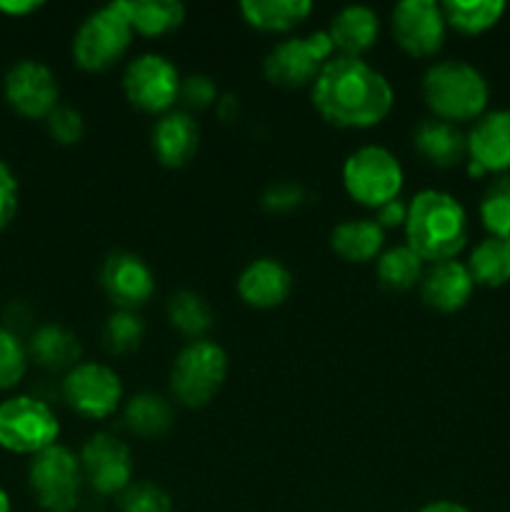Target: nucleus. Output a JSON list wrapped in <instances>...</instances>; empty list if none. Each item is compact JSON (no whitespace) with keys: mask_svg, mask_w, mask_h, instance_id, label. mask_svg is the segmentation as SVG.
<instances>
[{"mask_svg":"<svg viewBox=\"0 0 510 512\" xmlns=\"http://www.w3.org/2000/svg\"><path fill=\"white\" fill-rule=\"evenodd\" d=\"M315 110L335 128L365 130L383 123L393 110L390 80L363 58L333 55L310 88Z\"/></svg>","mask_w":510,"mask_h":512,"instance_id":"nucleus-1","label":"nucleus"},{"mask_svg":"<svg viewBox=\"0 0 510 512\" xmlns=\"http://www.w3.org/2000/svg\"><path fill=\"white\" fill-rule=\"evenodd\" d=\"M408 248L423 258V263L455 260V255L468 243V213L445 190H420L408 203L405 220Z\"/></svg>","mask_w":510,"mask_h":512,"instance_id":"nucleus-2","label":"nucleus"},{"mask_svg":"<svg viewBox=\"0 0 510 512\" xmlns=\"http://www.w3.org/2000/svg\"><path fill=\"white\" fill-rule=\"evenodd\" d=\"M423 100L433 118L448 123H468L485 113L490 88L485 75L463 60H443L423 75Z\"/></svg>","mask_w":510,"mask_h":512,"instance_id":"nucleus-3","label":"nucleus"},{"mask_svg":"<svg viewBox=\"0 0 510 512\" xmlns=\"http://www.w3.org/2000/svg\"><path fill=\"white\" fill-rule=\"evenodd\" d=\"M133 43L128 0H115L90 13L73 38V60L88 73H105L123 60Z\"/></svg>","mask_w":510,"mask_h":512,"instance_id":"nucleus-4","label":"nucleus"},{"mask_svg":"<svg viewBox=\"0 0 510 512\" xmlns=\"http://www.w3.org/2000/svg\"><path fill=\"white\" fill-rule=\"evenodd\" d=\"M228 378V355L213 340H190L175 355L170 393L185 408H205Z\"/></svg>","mask_w":510,"mask_h":512,"instance_id":"nucleus-5","label":"nucleus"},{"mask_svg":"<svg viewBox=\"0 0 510 512\" xmlns=\"http://www.w3.org/2000/svg\"><path fill=\"white\" fill-rule=\"evenodd\" d=\"M343 185L355 203L378 210L390 200L400 198L403 165L388 148L363 145L345 160Z\"/></svg>","mask_w":510,"mask_h":512,"instance_id":"nucleus-6","label":"nucleus"},{"mask_svg":"<svg viewBox=\"0 0 510 512\" xmlns=\"http://www.w3.org/2000/svg\"><path fill=\"white\" fill-rule=\"evenodd\" d=\"M60 423L48 403L33 395H13L0 403V448L15 455H38L58 445Z\"/></svg>","mask_w":510,"mask_h":512,"instance_id":"nucleus-7","label":"nucleus"},{"mask_svg":"<svg viewBox=\"0 0 510 512\" xmlns=\"http://www.w3.org/2000/svg\"><path fill=\"white\" fill-rule=\"evenodd\" d=\"M28 488L40 510L73 512L80 503L83 470L73 450L63 445L33 455L28 463Z\"/></svg>","mask_w":510,"mask_h":512,"instance_id":"nucleus-8","label":"nucleus"},{"mask_svg":"<svg viewBox=\"0 0 510 512\" xmlns=\"http://www.w3.org/2000/svg\"><path fill=\"white\" fill-rule=\"evenodd\" d=\"M335 55V45L328 30H315L300 38L280 40L268 55H265L263 73L278 88H303L318 80L320 70L328 65Z\"/></svg>","mask_w":510,"mask_h":512,"instance_id":"nucleus-9","label":"nucleus"},{"mask_svg":"<svg viewBox=\"0 0 510 512\" xmlns=\"http://www.w3.org/2000/svg\"><path fill=\"white\" fill-rule=\"evenodd\" d=\"M123 90L130 105L143 113L165 115L180 95L178 68L165 55L143 53L125 68Z\"/></svg>","mask_w":510,"mask_h":512,"instance_id":"nucleus-10","label":"nucleus"},{"mask_svg":"<svg viewBox=\"0 0 510 512\" xmlns=\"http://www.w3.org/2000/svg\"><path fill=\"white\" fill-rule=\"evenodd\" d=\"M63 400L73 413L88 420H105L123 400V383L103 363H78L63 378Z\"/></svg>","mask_w":510,"mask_h":512,"instance_id":"nucleus-11","label":"nucleus"},{"mask_svg":"<svg viewBox=\"0 0 510 512\" xmlns=\"http://www.w3.org/2000/svg\"><path fill=\"white\" fill-rule=\"evenodd\" d=\"M5 103L28 120H45L58 108L60 85L53 70L40 60H18L3 78Z\"/></svg>","mask_w":510,"mask_h":512,"instance_id":"nucleus-12","label":"nucleus"},{"mask_svg":"<svg viewBox=\"0 0 510 512\" xmlns=\"http://www.w3.org/2000/svg\"><path fill=\"white\" fill-rule=\"evenodd\" d=\"M83 480L100 495H120L133 483V455L120 438L95 433L78 455Z\"/></svg>","mask_w":510,"mask_h":512,"instance_id":"nucleus-13","label":"nucleus"},{"mask_svg":"<svg viewBox=\"0 0 510 512\" xmlns=\"http://www.w3.org/2000/svg\"><path fill=\"white\" fill-rule=\"evenodd\" d=\"M393 38L413 58H430L445 43L443 8L435 0H403L395 5L390 18Z\"/></svg>","mask_w":510,"mask_h":512,"instance_id":"nucleus-14","label":"nucleus"},{"mask_svg":"<svg viewBox=\"0 0 510 512\" xmlns=\"http://www.w3.org/2000/svg\"><path fill=\"white\" fill-rule=\"evenodd\" d=\"M100 285L110 303L118 305V310H138L153 298L155 275L140 255L130 250H115L103 260Z\"/></svg>","mask_w":510,"mask_h":512,"instance_id":"nucleus-15","label":"nucleus"},{"mask_svg":"<svg viewBox=\"0 0 510 512\" xmlns=\"http://www.w3.org/2000/svg\"><path fill=\"white\" fill-rule=\"evenodd\" d=\"M468 173H510V110L483 113L468 133Z\"/></svg>","mask_w":510,"mask_h":512,"instance_id":"nucleus-16","label":"nucleus"},{"mask_svg":"<svg viewBox=\"0 0 510 512\" xmlns=\"http://www.w3.org/2000/svg\"><path fill=\"white\" fill-rule=\"evenodd\" d=\"M293 293V275L280 260L258 258L240 273L238 295L255 310H273Z\"/></svg>","mask_w":510,"mask_h":512,"instance_id":"nucleus-17","label":"nucleus"},{"mask_svg":"<svg viewBox=\"0 0 510 512\" xmlns=\"http://www.w3.org/2000/svg\"><path fill=\"white\" fill-rule=\"evenodd\" d=\"M475 280L470 275L468 265L458 260H443L435 263L420 280V298L428 308L438 313H458L465 308L473 295Z\"/></svg>","mask_w":510,"mask_h":512,"instance_id":"nucleus-18","label":"nucleus"},{"mask_svg":"<svg viewBox=\"0 0 510 512\" xmlns=\"http://www.w3.org/2000/svg\"><path fill=\"white\" fill-rule=\"evenodd\" d=\"M200 145V128L185 110H170L155 123L153 150L165 168H183L195 158Z\"/></svg>","mask_w":510,"mask_h":512,"instance_id":"nucleus-19","label":"nucleus"},{"mask_svg":"<svg viewBox=\"0 0 510 512\" xmlns=\"http://www.w3.org/2000/svg\"><path fill=\"white\" fill-rule=\"evenodd\" d=\"M413 145L420 158L435 168H455L468 158V135L458 125L440 118L420 120L413 133Z\"/></svg>","mask_w":510,"mask_h":512,"instance_id":"nucleus-20","label":"nucleus"},{"mask_svg":"<svg viewBox=\"0 0 510 512\" xmlns=\"http://www.w3.org/2000/svg\"><path fill=\"white\" fill-rule=\"evenodd\" d=\"M380 33V18L368 5H345L330 20L328 35L333 40L338 55L360 58L375 45Z\"/></svg>","mask_w":510,"mask_h":512,"instance_id":"nucleus-21","label":"nucleus"},{"mask_svg":"<svg viewBox=\"0 0 510 512\" xmlns=\"http://www.w3.org/2000/svg\"><path fill=\"white\" fill-rule=\"evenodd\" d=\"M25 350H28V358L38 368L48 370V373H60V370L70 373L78 365L80 353H83L75 333L55 323H45L35 328Z\"/></svg>","mask_w":510,"mask_h":512,"instance_id":"nucleus-22","label":"nucleus"},{"mask_svg":"<svg viewBox=\"0 0 510 512\" xmlns=\"http://www.w3.org/2000/svg\"><path fill=\"white\" fill-rule=\"evenodd\" d=\"M383 243L385 230L370 218L345 220V223L335 225L333 235H330L335 255H340L345 263H370V260L380 258Z\"/></svg>","mask_w":510,"mask_h":512,"instance_id":"nucleus-23","label":"nucleus"},{"mask_svg":"<svg viewBox=\"0 0 510 512\" xmlns=\"http://www.w3.org/2000/svg\"><path fill=\"white\" fill-rule=\"evenodd\" d=\"M245 23L263 33H288L313 13L308 0H243L240 3Z\"/></svg>","mask_w":510,"mask_h":512,"instance_id":"nucleus-24","label":"nucleus"},{"mask_svg":"<svg viewBox=\"0 0 510 512\" xmlns=\"http://www.w3.org/2000/svg\"><path fill=\"white\" fill-rule=\"evenodd\" d=\"M125 428L138 438H160L173 428V405L155 393H138L125 405Z\"/></svg>","mask_w":510,"mask_h":512,"instance_id":"nucleus-25","label":"nucleus"},{"mask_svg":"<svg viewBox=\"0 0 510 512\" xmlns=\"http://www.w3.org/2000/svg\"><path fill=\"white\" fill-rule=\"evenodd\" d=\"M133 33L163 38L175 33L185 20V5L178 0H128Z\"/></svg>","mask_w":510,"mask_h":512,"instance_id":"nucleus-26","label":"nucleus"},{"mask_svg":"<svg viewBox=\"0 0 510 512\" xmlns=\"http://www.w3.org/2000/svg\"><path fill=\"white\" fill-rule=\"evenodd\" d=\"M465 265H468L475 285L500 288V285L510 283V240L488 235L475 245Z\"/></svg>","mask_w":510,"mask_h":512,"instance_id":"nucleus-27","label":"nucleus"},{"mask_svg":"<svg viewBox=\"0 0 510 512\" xmlns=\"http://www.w3.org/2000/svg\"><path fill=\"white\" fill-rule=\"evenodd\" d=\"M440 8L450 28L463 35H480L503 18L508 5L503 0H445Z\"/></svg>","mask_w":510,"mask_h":512,"instance_id":"nucleus-28","label":"nucleus"},{"mask_svg":"<svg viewBox=\"0 0 510 512\" xmlns=\"http://www.w3.org/2000/svg\"><path fill=\"white\" fill-rule=\"evenodd\" d=\"M423 258L408 245H395V248L380 253L378 265H375V275L378 283L390 293H405V290L415 288L423 280Z\"/></svg>","mask_w":510,"mask_h":512,"instance_id":"nucleus-29","label":"nucleus"},{"mask_svg":"<svg viewBox=\"0 0 510 512\" xmlns=\"http://www.w3.org/2000/svg\"><path fill=\"white\" fill-rule=\"evenodd\" d=\"M168 320L180 335L190 340H203L205 333L213 328V308L203 295L193 290H178L168 300Z\"/></svg>","mask_w":510,"mask_h":512,"instance_id":"nucleus-30","label":"nucleus"},{"mask_svg":"<svg viewBox=\"0 0 510 512\" xmlns=\"http://www.w3.org/2000/svg\"><path fill=\"white\" fill-rule=\"evenodd\" d=\"M480 220L493 238L510 240V173L500 175L480 198Z\"/></svg>","mask_w":510,"mask_h":512,"instance_id":"nucleus-31","label":"nucleus"},{"mask_svg":"<svg viewBox=\"0 0 510 512\" xmlns=\"http://www.w3.org/2000/svg\"><path fill=\"white\" fill-rule=\"evenodd\" d=\"M145 338V323L135 310H115L103 325V345L110 355H130Z\"/></svg>","mask_w":510,"mask_h":512,"instance_id":"nucleus-32","label":"nucleus"},{"mask_svg":"<svg viewBox=\"0 0 510 512\" xmlns=\"http://www.w3.org/2000/svg\"><path fill=\"white\" fill-rule=\"evenodd\" d=\"M28 350L15 330L0 325V390H10L28 373Z\"/></svg>","mask_w":510,"mask_h":512,"instance_id":"nucleus-33","label":"nucleus"},{"mask_svg":"<svg viewBox=\"0 0 510 512\" xmlns=\"http://www.w3.org/2000/svg\"><path fill=\"white\" fill-rule=\"evenodd\" d=\"M170 495L155 483H130L120 493V512H170Z\"/></svg>","mask_w":510,"mask_h":512,"instance_id":"nucleus-34","label":"nucleus"},{"mask_svg":"<svg viewBox=\"0 0 510 512\" xmlns=\"http://www.w3.org/2000/svg\"><path fill=\"white\" fill-rule=\"evenodd\" d=\"M45 128H48L50 138L58 145H78L85 135L83 113L70 108V105H58V108L45 118Z\"/></svg>","mask_w":510,"mask_h":512,"instance_id":"nucleus-35","label":"nucleus"},{"mask_svg":"<svg viewBox=\"0 0 510 512\" xmlns=\"http://www.w3.org/2000/svg\"><path fill=\"white\" fill-rule=\"evenodd\" d=\"M180 100L188 110H205L210 105H215L220 100L218 95V85L213 83L210 75L195 73L188 75V78L180 80Z\"/></svg>","mask_w":510,"mask_h":512,"instance_id":"nucleus-36","label":"nucleus"},{"mask_svg":"<svg viewBox=\"0 0 510 512\" xmlns=\"http://www.w3.org/2000/svg\"><path fill=\"white\" fill-rule=\"evenodd\" d=\"M305 198H308V193H305V188L298 180H283V183L270 185L263 193V200H260V203H263V208L268 210V213L283 215L298 210L300 205L305 203Z\"/></svg>","mask_w":510,"mask_h":512,"instance_id":"nucleus-37","label":"nucleus"},{"mask_svg":"<svg viewBox=\"0 0 510 512\" xmlns=\"http://www.w3.org/2000/svg\"><path fill=\"white\" fill-rule=\"evenodd\" d=\"M18 213V178L5 160H0V233L8 228Z\"/></svg>","mask_w":510,"mask_h":512,"instance_id":"nucleus-38","label":"nucleus"},{"mask_svg":"<svg viewBox=\"0 0 510 512\" xmlns=\"http://www.w3.org/2000/svg\"><path fill=\"white\" fill-rule=\"evenodd\" d=\"M405 220H408V203H403L400 198L390 200V203H385L383 208L375 210V223H378L383 230L400 228V225L405 228Z\"/></svg>","mask_w":510,"mask_h":512,"instance_id":"nucleus-39","label":"nucleus"},{"mask_svg":"<svg viewBox=\"0 0 510 512\" xmlns=\"http://www.w3.org/2000/svg\"><path fill=\"white\" fill-rule=\"evenodd\" d=\"M40 10V3H33V0H25V3H0V13L13 15V18H23V15L35 13Z\"/></svg>","mask_w":510,"mask_h":512,"instance_id":"nucleus-40","label":"nucleus"},{"mask_svg":"<svg viewBox=\"0 0 510 512\" xmlns=\"http://www.w3.org/2000/svg\"><path fill=\"white\" fill-rule=\"evenodd\" d=\"M215 105H218L220 120H225V123L235 120V115H238V98L235 95H223Z\"/></svg>","mask_w":510,"mask_h":512,"instance_id":"nucleus-41","label":"nucleus"},{"mask_svg":"<svg viewBox=\"0 0 510 512\" xmlns=\"http://www.w3.org/2000/svg\"><path fill=\"white\" fill-rule=\"evenodd\" d=\"M418 512H470L465 505L455 503V500H433L425 508H420Z\"/></svg>","mask_w":510,"mask_h":512,"instance_id":"nucleus-42","label":"nucleus"},{"mask_svg":"<svg viewBox=\"0 0 510 512\" xmlns=\"http://www.w3.org/2000/svg\"><path fill=\"white\" fill-rule=\"evenodd\" d=\"M13 505H10V495L5 493V488H0V512H10Z\"/></svg>","mask_w":510,"mask_h":512,"instance_id":"nucleus-43","label":"nucleus"}]
</instances>
